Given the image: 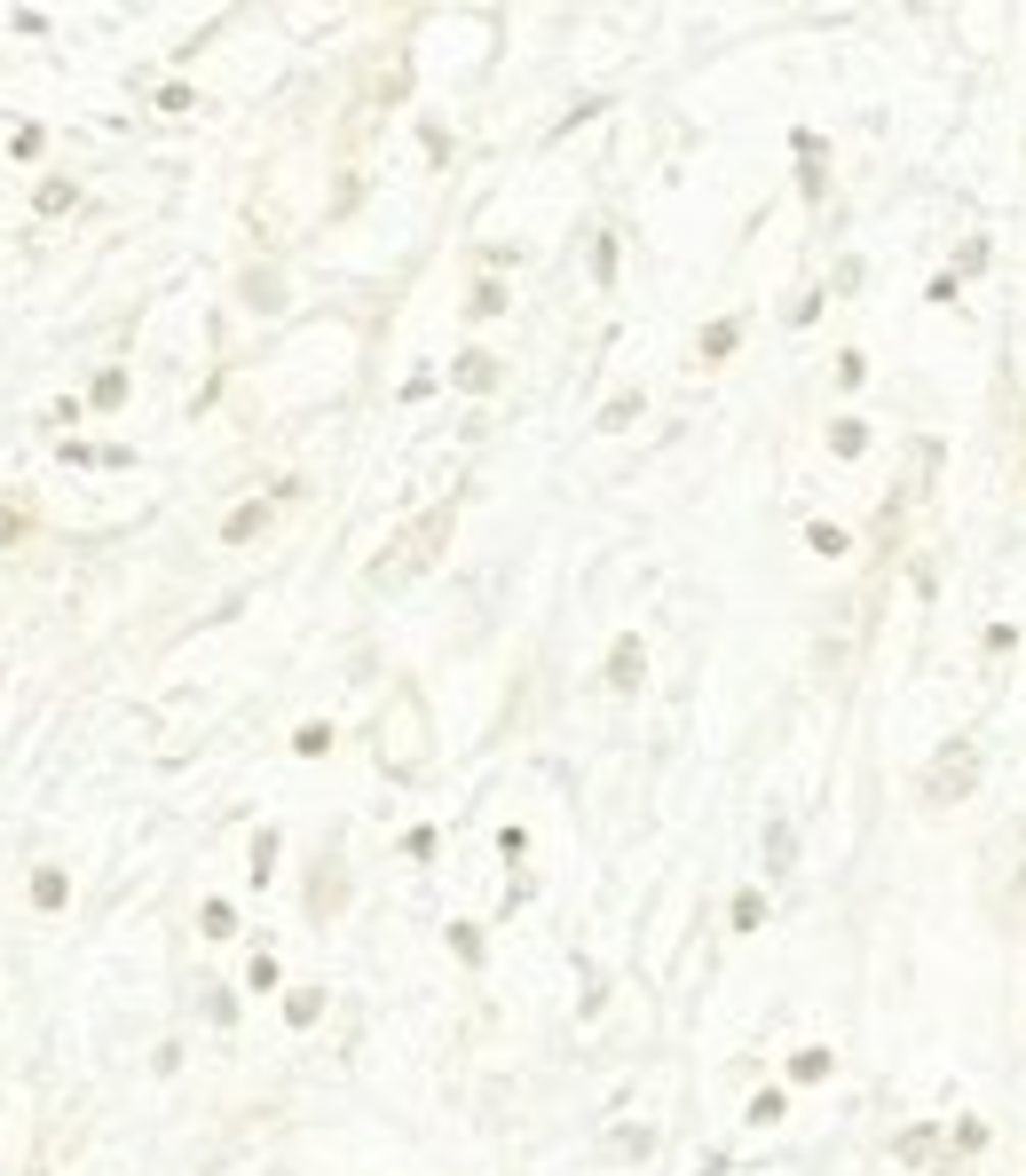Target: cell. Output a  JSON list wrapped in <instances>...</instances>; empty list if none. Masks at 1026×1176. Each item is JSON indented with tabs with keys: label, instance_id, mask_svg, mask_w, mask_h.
<instances>
[{
	"label": "cell",
	"instance_id": "cell-1",
	"mask_svg": "<svg viewBox=\"0 0 1026 1176\" xmlns=\"http://www.w3.org/2000/svg\"><path fill=\"white\" fill-rule=\"evenodd\" d=\"M32 901L56 908V901H63V876H56V869H40V876H32Z\"/></svg>",
	"mask_w": 1026,
	"mask_h": 1176
}]
</instances>
